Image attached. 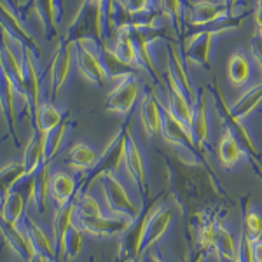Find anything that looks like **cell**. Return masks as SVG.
I'll use <instances>...</instances> for the list:
<instances>
[{"label":"cell","mask_w":262,"mask_h":262,"mask_svg":"<svg viewBox=\"0 0 262 262\" xmlns=\"http://www.w3.org/2000/svg\"><path fill=\"white\" fill-rule=\"evenodd\" d=\"M114 53L121 58L126 65L133 67L135 70H140L143 69L140 58H138V53H137V46H135V40H133V32H131V25L126 23L119 27L116 30V42L112 46Z\"/></svg>","instance_id":"24"},{"label":"cell","mask_w":262,"mask_h":262,"mask_svg":"<svg viewBox=\"0 0 262 262\" xmlns=\"http://www.w3.org/2000/svg\"><path fill=\"white\" fill-rule=\"evenodd\" d=\"M227 77L232 86L239 88L250 81V61L242 51H236L227 63Z\"/></svg>","instance_id":"35"},{"label":"cell","mask_w":262,"mask_h":262,"mask_svg":"<svg viewBox=\"0 0 262 262\" xmlns=\"http://www.w3.org/2000/svg\"><path fill=\"white\" fill-rule=\"evenodd\" d=\"M21 98L14 77L9 74L6 67H2V114L4 119L9 124V133L14 138V143L18 145V111H16V100Z\"/></svg>","instance_id":"13"},{"label":"cell","mask_w":262,"mask_h":262,"mask_svg":"<svg viewBox=\"0 0 262 262\" xmlns=\"http://www.w3.org/2000/svg\"><path fill=\"white\" fill-rule=\"evenodd\" d=\"M168 74H171V77L175 79L177 84L185 91V95L189 96V100L192 101L194 105L198 103V98L200 95L196 93V88L191 81L187 74V69H185V60L182 58L179 46L175 44L173 40L168 42Z\"/></svg>","instance_id":"17"},{"label":"cell","mask_w":262,"mask_h":262,"mask_svg":"<svg viewBox=\"0 0 262 262\" xmlns=\"http://www.w3.org/2000/svg\"><path fill=\"white\" fill-rule=\"evenodd\" d=\"M74 58H75V42L63 39L56 49V54H54V60H53V65H51V72H49L51 101L54 98H58V95H60L61 90L65 88L67 81H69Z\"/></svg>","instance_id":"8"},{"label":"cell","mask_w":262,"mask_h":262,"mask_svg":"<svg viewBox=\"0 0 262 262\" xmlns=\"http://www.w3.org/2000/svg\"><path fill=\"white\" fill-rule=\"evenodd\" d=\"M192 138L196 142L198 150H203L208 142L210 137V124H208V114H206V103H205V95H200L198 103L194 105V121L191 126Z\"/></svg>","instance_id":"31"},{"label":"cell","mask_w":262,"mask_h":262,"mask_svg":"<svg viewBox=\"0 0 262 262\" xmlns=\"http://www.w3.org/2000/svg\"><path fill=\"white\" fill-rule=\"evenodd\" d=\"M213 33L208 30H200L192 35H187L184 40V60L185 63H196L200 67L210 69V51H212Z\"/></svg>","instance_id":"14"},{"label":"cell","mask_w":262,"mask_h":262,"mask_svg":"<svg viewBox=\"0 0 262 262\" xmlns=\"http://www.w3.org/2000/svg\"><path fill=\"white\" fill-rule=\"evenodd\" d=\"M28 262H53V259H51V257H48L46 255V253H42V252H37L35 255L32 257L30 260Z\"/></svg>","instance_id":"51"},{"label":"cell","mask_w":262,"mask_h":262,"mask_svg":"<svg viewBox=\"0 0 262 262\" xmlns=\"http://www.w3.org/2000/svg\"><path fill=\"white\" fill-rule=\"evenodd\" d=\"M84 232L77 224L72 226V229L69 232L65 239V245H63V253L67 255V259H77L82 252V247H84Z\"/></svg>","instance_id":"43"},{"label":"cell","mask_w":262,"mask_h":262,"mask_svg":"<svg viewBox=\"0 0 262 262\" xmlns=\"http://www.w3.org/2000/svg\"><path fill=\"white\" fill-rule=\"evenodd\" d=\"M129 126L124 124L122 128L117 131L116 137L108 142V145L105 147L103 154L98 156V161L95 166L91 168L90 173L82 179L81 185H79V191L86 192V189L90 187L95 180H101L107 175H114L121 168V164H124L126 158V149H128V140H129Z\"/></svg>","instance_id":"2"},{"label":"cell","mask_w":262,"mask_h":262,"mask_svg":"<svg viewBox=\"0 0 262 262\" xmlns=\"http://www.w3.org/2000/svg\"><path fill=\"white\" fill-rule=\"evenodd\" d=\"M28 177V171L23 163H6L0 170V189L2 196L14 191L16 187Z\"/></svg>","instance_id":"37"},{"label":"cell","mask_w":262,"mask_h":262,"mask_svg":"<svg viewBox=\"0 0 262 262\" xmlns=\"http://www.w3.org/2000/svg\"><path fill=\"white\" fill-rule=\"evenodd\" d=\"M154 2H156V0H154Z\"/></svg>","instance_id":"55"},{"label":"cell","mask_w":262,"mask_h":262,"mask_svg":"<svg viewBox=\"0 0 262 262\" xmlns=\"http://www.w3.org/2000/svg\"><path fill=\"white\" fill-rule=\"evenodd\" d=\"M229 14L226 4H215L212 0H198L189 7V27L205 28L213 21Z\"/></svg>","instance_id":"20"},{"label":"cell","mask_w":262,"mask_h":262,"mask_svg":"<svg viewBox=\"0 0 262 262\" xmlns=\"http://www.w3.org/2000/svg\"><path fill=\"white\" fill-rule=\"evenodd\" d=\"M63 121H65L63 119V114L54 107L53 101L51 100L42 101L39 112H37V117H35L37 129L42 131V133H49V131H53L54 128H58Z\"/></svg>","instance_id":"38"},{"label":"cell","mask_w":262,"mask_h":262,"mask_svg":"<svg viewBox=\"0 0 262 262\" xmlns=\"http://www.w3.org/2000/svg\"><path fill=\"white\" fill-rule=\"evenodd\" d=\"M255 25L259 30H262V0H257L255 7Z\"/></svg>","instance_id":"49"},{"label":"cell","mask_w":262,"mask_h":262,"mask_svg":"<svg viewBox=\"0 0 262 262\" xmlns=\"http://www.w3.org/2000/svg\"><path fill=\"white\" fill-rule=\"evenodd\" d=\"M260 101H262V82L250 88L248 91H245L243 95L231 105V112L234 114L238 119L243 121L245 117H248L257 107H259Z\"/></svg>","instance_id":"36"},{"label":"cell","mask_w":262,"mask_h":262,"mask_svg":"<svg viewBox=\"0 0 262 262\" xmlns=\"http://www.w3.org/2000/svg\"><path fill=\"white\" fill-rule=\"evenodd\" d=\"M173 170V191L182 205H210L222 198L213 175L198 159L175 158L170 163Z\"/></svg>","instance_id":"1"},{"label":"cell","mask_w":262,"mask_h":262,"mask_svg":"<svg viewBox=\"0 0 262 262\" xmlns=\"http://www.w3.org/2000/svg\"><path fill=\"white\" fill-rule=\"evenodd\" d=\"M250 242L262 239V213L253 208V205L243 206V229Z\"/></svg>","instance_id":"40"},{"label":"cell","mask_w":262,"mask_h":262,"mask_svg":"<svg viewBox=\"0 0 262 262\" xmlns=\"http://www.w3.org/2000/svg\"><path fill=\"white\" fill-rule=\"evenodd\" d=\"M70 124L67 121H63L58 128H54L53 131H49L46 135V161L51 163L54 158L58 156V152L61 150L63 143H65L67 133H69Z\"/></svg>","instance_id":"41"},{"label":"cell","mask_w":262,"mask_h":262,"mask_svg":"<svg viewBox=\"0 0 262 262\" xmlns=\"http://www.w3.org/2000/svg\"><path fill=\"white\" fill-rule=\"evenodd\" d=\"M77 226L90 236H95V238H105V236H121L122 232L128 229L129 222L126 219L121 217H114V219H107L103 215L100 217H93V219H77Z\"/></svg>","instance_id":"18"},{"label":"cell","mask_w":262,"mask_h":262,"mask_svg":"<svg viewBox=\"0 0 262 262\" xmlns=\"http://www.w3.org/2000/svg\"><path fill=\"white\" fill-rule=\"evenodd\" d=\"M140 121L147 137L156 138L163 131V103L154 93H147L140 103Z\"/></svg>","instance_id":"21"},{"label":"cell","mask_w":262,"mask_h":262,"mask_svg":"<svg viewBox=\"0 0 262 262\" xmlns=\"http://www.w3.org/2000/svg\"><path fill=\"white\" fill-rule=\"evenodd\" d=\"M173 221V212L170 208H154L149 219V226H147V234H145V242H143L142 248V255L152 250L156 243L161 238H164V234L168 232Z\"/></svg>","instance_id":"23"},{"label":"cell","mask_w":262,"mask_h":262,"mask_svg":"<svg viewBox=\"0 0 262 262\" xmlns=\"http://www.w3.org/2000/svg\"><path fill=\"white\" fill-rule=\"evenodd\" d=\"M28 192L25 191L23 184H19L14 191L2 196V208H0V217L2 224H11V226H18L19 221L25 215V208L28 205Z\"/></svg>","instance_id":"22"},{"label":"cell","mask_w":262,"mask_h":262,"mask_svg":"<svg viewBox=\"0 0 262 262\" xmlns=\"http://www.w3.org/2000/svg\"><path fill=\"white\" fill-rule=\"evenodd\" d=\"M217 262H243L239 257V250L236 255H217Z\"/></svg>","instance_id":"50"},{"label":"cell","mask_w":262,"mask_h":262,"mask_svg":"<svg viewBox=\"0 0 262 262\" xmlns=\"http://www.w3.org/2000/svg\"><path fill=\"white\" fill-rule=\"evenodd\" d=\"M12 2V7H14L16 11H21V4L18 2V0H11Z\"/></svg>","instance_id":"54"},{"label":"cell","mask_w":262,"mask_h":262,"mask_svg":"<svg viewBox=\"0 0 262 262\" xmlns=\"http://www.w3.org/2000/svg\"><path fill=\"white\" fill-rule=\"evenodd\" d=\"M100 44L96 39H84L75 42V61L81 75L96 86H103L108 75L100 60Z\"/></svg>","instance_id":"6"},{"label":"cell","mask_w":262,"mask_h":262,"mask_svg":"<svg viewBox=\"0 0 262 262\" xmlns=\"http://www.w3.org/2000/svg\"><path fill=\"white\" fill-rule=\"evenodd\" d=\"M166 95H168V108L175 114L179 119L187 124L189 128L192 126L194 121V103L189 100V96L185 95V91L177 84L175 79L171 77V74L166 72Z\"/></svg>","instance_id":"16"},{"label":"cell","mask_w":262,"mask_h":262,"mask_svg":"<svg viewBox=\"0 0 262 262\" xmlns=\"http://www.w3.org/2000/svg\"><path fill=\"white\" fill-rule=\"evenodd\" d=\"M75 191H77V184L69 173H53V177H51V200L54 201L56 208H63V206L70 205L72 198L75 196Z\"/></svg>","instance_id":"28"},{"label":"cell","mask_w":262,"mask_h":262,"mask_svg":"<svg viewBox=\"0 0 262 262\" xmlns=\"http://www.w3.org/2000/svg\"><path fill=\"white\" fill-rule=\"evenodd\" d=\"M0 9H2V23L6 25L9 30L14 33L16 37H18L19 40H23V44L27 46V48H30L33 51H39V46H37V42L33 40V37L30 35V32L25 28L23 21L19 19V16L16 14V9L11 6V4H7L6 0H2L0 2Z\"/></svg>","instance_id":"29"},{"label":"cell","mask_w":262,"mask_h":262,"mask_svg":"<svg viewBox=\"0 0 262 262\" xmlns=\"http://www.w3.org/2000/svg\"><path fill=\"white\" fill-rule=\"evenodd\" d=\"M252 54L262 69V30H259V28H255V33L252 37Z\"/></svg>","instance_id":"46"},{"label":"cell","mask_w":262,"mask_h":262,"mask_svg":"<svg viewBox=\"0 0 262 262\" xmlns=\"http://www.w3.org/2000/svg\"><path fill=\"white\" fill-rule=\"evenodd\" d=\"M217 152H219V159H221L224 168H234L236 164L243 159L245 150L242 147V143L236 140V137L231 133V131H224V135L219 140L217 145Z\"/></svg>","instance_id":"30"},{"label":"cell","mask_w":262,"mask_h":262,"mask_svg":"<svg viewBox=\"0 0 262 262\" xmlns=\"http://www.w3.org/2000/svg\"><path fill=\"white\" fill-rule=\"evenodd\" d=\"M33 49L27 48L25 51V96L23 100L27 114L32 122H35L37 112L40 107V79L37 72V61L33 58Z\"/></svg>","instance_id":"11"},{"label":"cell","mask_w":262,"mask_h":262,"mask_svg":"<svg viewBox=\"0 0 262 262\" xmlns=\"http://www.w3.org/2000/svg\"><path fill=\"white\" fill-rule=\"evenodd\" d=\"M156 205V200H149L147 205L142 206V212L135 221L129 222L128 229L119 236V260L121 262H133L142 259V248L145 242L147 226L152 213V206Z\"/></svg>","instance_id":"5"},{"label":"cell","mask_w":262,"mask_h":262,"mask_svg":"<svg viewBox=\"0 0 262 262\" xmlns=\"http://www.w3.org/2000/svg\"><path fill=\"white\" fill-rule=\"evenodd\" d=\"M122 6H124L126 12L131 18H137V16L143 14V12H149L152 9H158L154 6V0H121Z\"/></svg>","instance_id":"45"},{"label":"cell","mask_w":262,"mask_h":262,"mask_svg":"<svg viewBox=\"0 0 262 262\" xmlns=\"http://www.w3.org/2000/svg\"><path fill=\"white\" fill-rule=\"evenodd\" d=\"M215 255H236L239 250V242H236L224 224L217 222V232H215Z\"/></svg>","instance_id":"39"},{"label":"cell","mask_w":262,"mask_h":262,"mask_svg":"<svg viewBox=\"0 0 262 262\" xmlns=\"http://www.w3.org/2000/svg\"><path fill=\"white\" fill-rule=\"evenodd\" d=\"M23 227L27 229L28 236H30V239L33 242V245H35L37 252H42L46 253L48 257H51V259H56L58 255V248H56V243L53 242V239L49 238V234L46 232L42 227L39 226L37 222H33L32 219L25 217L23 221Z\"/></svg>","instance_id":"34"},{"label":"cell","mask_w":262,"mask_h":262,"mask_svg":"<svg viewBox=\"0 0 262 262\" xmlns=\"http://www.w3.org/2000/svg\"><path fill=\"white\" fill-rule=\"evenodd\" d=\"M63 39L70 42H77L84 39H96L98 42L105 40V23H103V7L84 0L79 7L77 14L74 16L72 23L69 25Z\"/></svg>","instance_id":"3"},{"label":"cell","mask_w":262,"mask_h":262,"mask_svg":"<svg viewBox=\"0 0 262 262\" xmlns=\"http://www.w3.org/2000/svg\"><path fill=\"white\" fill-rule=\"evenodd\" d=\"M51 164L44 163L33 175H28L21 184L28 192V201L37 206L40 213L46 212L51 196Z\"/></svg>","instance_id":"12"},{"label":"cell","mask_w":262,"mask_h":262,"mask_svg":"<svg viewBox=\"0 0 262 262\" xmlns=\"http://www.w3.org/2000/svg\"><path fill=\"white\" fill-rule=\"evenodd\" d=\"M98 53H100V60L103 63V69L107 72L108 79H122V77H126V75L135 74L133 67L126 65V63L114 53V49L107 42H101Z\"/></svg>","instance_id":"32"},{"label":"cell","mask_w":262,"mask_h":262,"mask_svg":"<svg viewBox=\"0 0 262 262\" xmlns=\"http://www.w3.org/2000/svg\"><path fill=\"white\" fill-rule=\"evenodd\" d=\"M164 16H168L175 28L177 37L184 35V0H159Z\"/></svg>","instance_id":"42"},{"label":"cell","mask_w":262,"mask_h":262,"mask_svg":"<svg viewBox=\"0 0 262 262\" xmlns=\"http://www.w3.org/2000/svg\"><path fill=\"white\" fill-rule=\"evenodd\" d=\"M2 238L7 247L25 262H28L37 253V248L30 239V236H28L27 229L19 224L18 226L2 224Z\"/></svg>","instance_id":"19"},{"label":"cell","mask_w":262,"mask_h":262,"mask_svg":"<svg viewBox=\"0 0 262 262\" xmlns=\"http://www.w3.org/2000/svg\"><path fill=\"white\" fill-rule=\"evenodd\" d=\"M252 166H253V170H255L257 177H259L262 182V161H252Z\"/></svg>","instance_id":"53"},{"label":"cell","mask_w":262,"mask_h":262,"mask_svg":"<svg viewBox=\"0 0 262 262\" xmlns=\"http://www.w3.org/2000/svg\"><path fill=\"white\" fill-rule=\"evenodd\" d=\"M46 135L48 133H42L35 128L33 135L30 137V140L25 145L23 150V163L25 168H27L28 175H33L39 168L42 166L46 161Z\"/></svg>","instance_id":"25"},{"label":"cell","mask_w":262,"mask_h":262,"mask_svg":"<svg viewBox=\"0 0 262 262\" xmlns=\"http://www.w3.org/2000/svg\"><path fill=\"white\" fill-rule=\"evenodd\" d=\"M140 262H164V259L161 255H159L158 252H154V250H149L147 253H143L142 255V259Z\"/></svg>","instance_id":"48"},{"label":"cell","mask_w":262,"mask_h":262,"mask_svg":"<svg viewBox=\"0 0 262 262\" xmlns=\"http://www.w3.org/2000/svg\"><path fill=\"white\" fill-rule=\"evenodd\" d=\"M124 166L128 170L129 177L137 184L138 191H140L143 201L149 200V179H147V168H145V159L138 147L137 140L133 137H129L128 140V149H126V158H124Z\"/></svg>","instance_id":"15"},{"label":"cell","mask_w":262,"mask_h":262,"mask_svg":"<svg viewBox=\"0 0 262 262\" xmlns=\"http://www.w3.org/2000/svg\"><path fill=\"white\" fill-rule=\"evenodd\" d=\"M142 84L135 77V74L126 75V77L119 79L117 86L108 93L107 100H105L103 108L108 112H117V114H128L133 108L135 101H137L138 95H140Z\"/></svg>","instance_id":"9"},{"label":"cell","mask_w":262,"mask_h":262,"mask_svg":"<svg viewBox=\"0 0 262 262\" xmlns=\"http://www.w3.org/2000/svg\"><path fill=\"white\" fill-rule=\"evenodd\" d=\"M238 2H239V0H224V4H226V7L229 9V12L245 11V9H236V7H238Z\"/></svg>","instance_id":"52"},{"label":"cell","mask_w":262,"mask_h":262,"mask_svg":"<svg viewBox=\"0 0 262 262\" xmlns=\"http://www.w3.org/2000/svg\"><path fill=\"white\" fill-rule=\"evenodd\" d=\"M77 205V219H93V217H100L101 213V206L100 203L88 192H82L81 196L75 201Z\"/></svg>","instance_id":"44"},{"label":"cell","mask_w":262,"mask_h":262,"mask_svg":"<svg viewBox=\"0 0 262 262\" xmlns=\"http://www.w3.org/2000/svg\"><path fill=\"white\" fill-rule=\"evenodd\" d=\"M96 161H98L96 152L93 150L88 143H82V142L72 145L65 156V163L75 171L91 170V168L96 164Z\"/></svg>","instance_id":"33"},{"label":"cell","mask_w":262,"mask_h":262,"mask_svg":"<svg viewBox=\"0 0 262 262\" xmlns=\"http://www.w3.org/2000/svg\"><path fill=\"white\" fill-rule=\"evenodd\" d=\"M60 0H32L30 7L32 11L37 12L39 19L42 21V27L48 35V39L58 35L60 32V25H58V18H60V7H58Z\"/></svg>","instance_id":"26"},{"label":"cell","mask_w":262,"mask_h":262,"mask_svg":"<svg viewBox=\"0 0 262 262\" xmlns=\"http://www.w3.org/2000/svg\"><path fill=\"white\" fill-rule=\"evenodd\" d=\"M163 138L173 147H180L182 150H187L196 154L198 147L192 138V131L187 124H184L170 108L163 105Z\"/></svg>","instance_id":"10"},{"label":"cell","mask_w":262,"mask_h":262,"mask_svg":"<svg viewBox=\"0 0 262 262\" xmlns=\"http://www.w3.org/2000/svg\"><path fill=\"white\" fill-rule=\"evenodd\" d=\"M210 91H212V95H213L215 107H217V111L221 112L224 122H226V129L231 131V133L236 137V140L242 143L245 154H248L250 161H262V154H260L259 147H257L255 140H253L250 131L247 129L245 122L242 119H238V117L231 112V105L227 103V100H226V96H224L221 86H219L217 82H213L212 88H210Z\"/></svg>","instance_id":"4"},{"label":"cell","mask_w":262,"mask_h":262,"mask_svg":"<svg viewBox=\"0 0 262 262\" xmlns=\"http://www.w3.org/2000/svg\"><path fill=\"white\" fill-rule=\"evenodd\" d=\"M252 259L253 262H262V239L252 242Z\"/></svg>","instance_id":"47"},{"label":"cell","mask_w":262,"mask_h":262,"mask_svg":"<svg viewBox=\"0 0 262 262\" xmlns=\"http://www.w3.org/2000/svg\"><path fill=\"white\" fill-rule=\"evenodd\" d=\"M101 189H103V198L107 203V208L116 215V217L126 219V221H135L140 215L142 206H137L129 198L126 187L121 184L114 175H107L100 180Z\"/></svg>","instance_id":"7"},{"label":"cell","mask_w":262,"mask_h":262,"mask_svg":"<svg viewBox=\"0 0 262 262\" xmlns=\"http://www.w3.org/2000/svg\"><path fill=\"white\" fill-rule=\"evenodd\" d=\"M75 217H77V205H75V201L56 210V215H54L53 221V234L58 253H63V245H65V239L69 236L72 226L75 224Z\"/></svg>","instance_id":"27"}]
</instances>
